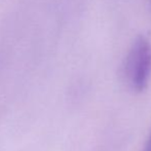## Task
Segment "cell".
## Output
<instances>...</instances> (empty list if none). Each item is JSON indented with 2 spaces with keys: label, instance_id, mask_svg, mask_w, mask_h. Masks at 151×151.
<instances>
[{
  "label": "cell",
  "instance_id": "1",
  "mask_svg": "<svg viewBox=\"0 0 151 151\" xmlns=\"http://www.w3.org/2000/svg\"><path fill=\"white\" fill-rule=\"evenodd\" d=\"M124 75L133 90H145L151 75V44L145 37H139L129 50L124 65Z\"/></svg>",
  "mask_w": 151,
  "mask_h": 151
},
{
  "label": "cell",
  "instance_id": "2",
  "mask_svg": "<svg viewBox=\"0 0 151 151\" xmlns=\"http://www.w3.org/2000/svg\"><path fill=\"white\" fill-rule=\"evenodd\" d=\"M144 151H151V135H150L149 139H148V142H147V144H146V147Z\"/></svg>",
  "mask_w": 151,
  "mask_h": 151
},
{
  "label": "cell",
  "instance_id": "3",
  "mask_svg": "<svg viewBox=\"0 0 151 151\" xmlns=\"http://www.w3.org/2000/svg\"><path fill=\"white\" fill-rule=\"evenodd\" d=\"M150 2H151V0H150Z\"/></svg>",
  "mask_w": 151,
  "mask_h": 151
}]
</instances>
